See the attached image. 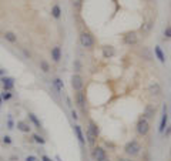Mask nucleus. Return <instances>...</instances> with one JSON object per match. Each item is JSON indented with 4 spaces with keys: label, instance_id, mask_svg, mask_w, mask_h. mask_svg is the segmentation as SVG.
<instances>
[{
    "label": "nucleus",
    "instance_id": "10",
    "mask_svg": "<svg viewBox=\"0 0 171 161\" xmlns=\"http://www.w3.org/2000/svg\"><path fill=\"white\" fill-rule=\"evenodd\" d=\"M154 54H155V57L158 58V62L160 63H165V54H164V51H163V49L160 47V46H155L154 47Z\"/></svg>",
    "mask_w": 171,
    "mask_h": 161
},
{
    "label": "nucleus",
    "instance_id": "21",
    "mask_svg": "<svg viewBox=\"0 0 171 161\" xmlns=\"http://www.w3.org/2000/svg\"><path fill=\"white\" fill-rule=\"evenodd\" d=\"M87 130H88L90 133H93V134H94L96 137H99V133H100V130H99V127H97V125L93 123V121L88 124V128H87Z\"/></svg>",
    "mask_w": 171,
    "mask_h": 161
},
{
    "label": "nucleus",
    "instance_id": "4",
    "mask_svg": "<svg viewBox=\"0 0 171 161\" xmlns=\"http://www.w3.org/2000/svg\"><path fill=\"white\" fill-rule=\"evenodd\" d=\"M167 124H168V114H167V106L164 104L163 106V114H161V121H160V127H158V131L163 134L167 128Z\"/></svg>",
    "mask_w": 171,
    "mask_h": 161
},
{
    "label": "nucleus",
    "instance_id": "15",
    "mask_svg": "<svg viewBox=\"0 0 171 161\" xmlns=\"http://www.w3.org/2000/svg\"><path fill=\"white\" fill-rule=\"evenodd\" d=\"M29 120L34 124V127L42 128V123H40V120L37 118V116H36V114H33V113H29Z\"/></svg>",
    "mask_w": 171,
    "mask_h": 161
},
{
    "label": "nucleus",
    "instance_id": "31",
    "mask_svg": "<svg viewBox=\"0 0 171 161\" xmlns=\"http://www.w3.org/2000/svg\"><path fill=\"white\" fill-rule=\"evenodd\" d=\"M7 128H10V130L13 128V121H12V117H9V121H7Z\"/></svg>",
    "mask_w": 171,
    "mask_h": 161
},
{
    "label": "nucleus",
    "instance_id": "27",
    "mask_svg": "<svg viewBox=\"0 0 171 161\" xmlns=\"http://www.w3.org/2000/svg\"><path fill=\"white\" fill-rule=\"evenodd\" d=\"M2 99H3V100H10V99H12V93H9V91H4L3 94H2Z\"/></svg>",
    "mask_w": 171,
    "mask_h": 161
},
{
    "label": "nucleus",
    "instance_id": "25",
    "mask_svg": "<svg viewBox=\"0 0 171 161\" xmlns=\"http://www.w3.org/2000/svg\"><path fill=\"white\" fill-rule=\"evenodd\" d=\"M164 36L167 39H171V26H167V27L164 29Z\"/></svg>",
    "mask_w": 171,
    "mask_h": 161
},
{
    "label": "nucleus",
    "instance_id": "6",
    "mask_svg": "<svg viewBox=\"0 0 171 161\" xmlns=\"http://www.w3.org/2000/svg\"><path fill=\"white\" fill-rule=\"evenodd\" d=\"M93 155H94L96 161H100V160H103V158L107 157V154H106V150H104V148H101V147H96V148L93 150Z\"/></svg>",
    "mask_w": 171,
    "mask_h": 161
},
{
    "label": "nucleus",
    "instance_id": "34",
    "mask_svg": "<svg viewBox=\"0 0 171 161\" xmlns=\"http://www.w3.org/2000/svg\"><path fill=\"white\" fill-rule=\"evenodd\" d=\"M118 161H131V160H127V158H121V160H118Z\"/></svg>",
    "mask_w": 171,
    "mask_h": 161
},
{
    "label": "nucleus",
    "instance_id": "5",
    "mask_svg": "<svg viewBox=\"0 0 171 161\" xmlns=\"http://www.w3.org/2000/svg\"><path fill=\"white\" fill-rule=\"evenodd\" d=\"M71 87H73L76 91H80L83 88V79H81V76L74 74L71 77Z\"/></svg>",
    "mask_w": 171,
    "mask_h": 161
},
{
    "label": "nucleus",
    "instance_id": "2",
    "mask_svg": "<svg viewBox=\"0 0 171 161\" xmlns=\"http://www.w3.org/2000/svg\"><path fill=\"white\" fill-rule=\"evenodd\" d=\"M148 130H150V123H148L147 118L141 117L137 123V133L140 136H146L147 133H148Z\"/></svg>",
    "mask_w": 171,
    "mask_h": 161
},
{
    "label": "nucleus",
    "instance_id": "23",
    "mask_svg": "<svg viewBox=\"0 0 171 161\" xmlns=\"http://www.w3.org/2000/svg\"><path fill=\"white\" fill-rule=\"evenodd\" d=\"M103 54H104V57H111V56L114 54L113 47H104V50H103Z\"/></svg>",
    "mask_w": 171,
    "mask_h": 161
},
{
    "label": "nucleus",
    "instance_id": "37",
    "mask_svg": "<svg viewBox=\"0 0 171 161\" xmlns=\"http://www.w3.org/2000/svg\"><path fill=\"white\" fill-rule=\"evenodd\" d=\"M170 155H171V150H170Z\"/></svg>",
    "mask_w": 171,
    "mask_h": 161
},
{
    "label": "nucleus",
    "instance_id": "12",
    "mask_svg": "<svg viewBox=\"0 0 171 161\" xmlns=\"http://www.w3.org/2000/svg\"><path fill=\"white\" fill-rule=\"evenodd\" d=\"M74 133H76V137L79 140L80 144H84L86 143V138H84V134H83V130L80 125H74Z\"/></svg>",
    "mask_w": 171,
    "mask_h": 161
},
{
    "label": "nucleus",
    "instance_id": "18",
    "mask_svg": "<svg viewBox=\"0 0 171 161\" xmlns=\"http://www.w3.org/2000/svg\"><path fill=\"white\" fill-rule=\"evenodd\" d=\"M4 39L7 41H10V43H16L17 41V36L13 33V32H6V33H4Z\"/></svg>",
    "mask_w": 171,
    "mask_h": 161
},
{
    "label": "nucleus",
    "instance_id": "28",
    "mask_svg": "<svg viewBox=\"0 0 171 161\" xmlns=\"http://www.w3.org/2000/svg\"><path fill=\"white\" fill-rule=\"evenodd\" d=\"M3 143H4V144H12V137H10V136H4L3 137Z\"/></svg>",
    "mask_w": 171,
    "mask_h": 161
},
{
    "label": "nucleus",
    "instance_id": "19",
    "mask_svg": "<svg viewBox=\"0 0 171 161\" xmlns=\"http://www.w3.org/2000/svg\"><path fill=\"white\" fill-rule=\"evenodd\" d=\"M39 66H40V70H42L43 73H49V71H50V64H49L46 60H40Z\"/></svg>",
    "mask_w": 171,
    "mask_h": 161
},
{
    "label": "nucleus",
    "instance_id": "22",
    "mask_svg": "<svg viewBox=\"0 0 171 161\" xmlns=\"http://www.w3.org/2000/svg\"><path fill=\"white\" fill-rule=\"evenodd\" d=\"M53 86L56 87V90L57 91H61L63 88H64V83H63V80H60V79H54L53 80Z\"/></svg>",
    "mask_w": 171,
    "mask_h": 161
},
{
    "label": "nucleus",
    "instance_id": "20",
    "mask_svg": "<svg viewBox=\"0 0 171 161\" xmlns=\"http://www.w3.org/2000/svg\"><path fill=\"white\" fill-rule=\"evenodd\" d=\"M86 137H87V138H86V140H87V143L90 145H94V143H96V140H97V137L94 136V134H93V133H90L87 130V133H86Z\"/></svg>",
    "mask_w": 171,
    "mask_h": 161
},
{
    "label": "nucleus",
    "instance_id": "32",
    "mask_svg": "<svg viewBox=\"0 0 171 161\" xmlns=\"http://www.w3.org/2000/svg\"><path fill=\"white\" fill-rule=\"evenodd\" d=\"M71 117H73V120H77V118H79V116H77V113H76L74 110L71 111Z\"/></svg>",
    "mask_w": 171,
    "mask_h": 161
},
{
    "label": "nucleus",
    "instance_id": "3",
    "mask_svg": "<svg viewBox=\"0 0 171 161\" xmlns=\"http://www.w3.org/2000/svg\"><path fill=\"white\" fill-rule=\"evenodd\" d=\"M80 43L86 49H91L93 46H94V39H93V36L90 33H81V36H80Z\"/></svg>",
    "mask_w": 171,
    "mask_h": 161
},
{
    "label": "nucleus",
    "instance_id": "30",
    "mask_svg": "<svg viewBox=\"0 0 171 161\" xmlns=\"http://www.w3.org/2000/svg\"><path fill=\"white\" fill-rule=\"evenodd\" d=\"M24 161H37V158L34 157V155H27Z\"/></svg>",
    "mask_w": 171,
    "mask_h": 161
},
{
    "label": "nucleus",
    "instance_id": "35",
    "mask_svg": "<svg viewBox=\"0 0 171 161\" xmlns=\"http://www.w3.org/2000/svg\"><path fill=\"white\" fill-rule=\"evenodd\" d=\"M100 161H109V158L106 157V158H103V160H100Z\"/></svg>",
    "mask_w": 171,
    "mask_h": 161
},
{
    "label": "nucleus",
    "instance_id": "11",
    "mask_svg": "<svg viewBox=\"0 0 171 161\" xmlns=\"http://www.w3.org/2000/svg\"><path fill=\"white\" fill-rule=\"evenodd\" d=\"M124 43H125V44H128V46L137 44V36H136L134 33L125 34V36H124Z\"/></svg>",
    "mask_w": 171,
    "mask_h": 161
},
{
    "label": "nucleus",
    "instance_id": "36",
    "mask_svg": "<svg viewBox=\"0 0 171 161\" xmlns=\"http://www.w3.org/2000/svg\"><path fill=\"white\" fill-rule=\"evenodd\" d=\"M2 100H3V99H2V95H0V106H2Z\"/></svg>",
    "mask_w": 171,
    "mask_h": 161
},
{
    "label": "nucleus",
    "instance_id": "29",
    "mask_svg": "<svg viewBox=\"0 0 171 161\" xmlns=\"http://www.w3.org/2000/svg\"><path fill=\"white\" fill-rule=\"evenodd\" d=\"M74 69H76V71H80V70H81V64H80L79 60H76V62H74Z\"/></svg>",
    "mask_w": 171,
    "mask_h": 161
},
{
    "label": "nucleus",
    "instance_id": "8",
    "mask_svg": "<svg viewBox=\"0 0 171 161\" xmlns=\"http://www.w3.org/2000/svg\"><path fill=\"white\" fill-rule=\"evenodd\" d=\"M50 53H51V58H53V62H54V63L60 62V58H61V49H60L58 46L53 47Z\"/></svg>",
    "mask_w": 171,
    "mask_h": 161
},
{
    "label": "nucleus",
    "instance_id": "24",
    "mask_svg": "<svg viewBox=\"0 0 171 161\" xmlns=\"http://www.w3.org/2000/svg\"><path fill=\"white\" fill-rule=\"evenodd\" d=\"M33 138H34V141H36L37 144H40V145L46 144V140H44V138H43L42 136H39V134H34V136H33Z\"/></svg>",
    "mask_w": 171,
    "mask_h": 161
},
{
    "label": "nucleus",
    "instance_id": "16",
    "mask_svg": "<svg viewBox=\"0 0 171 161\" xmlns=\"http://www.w3.org/2000/svg\"><path fill=\"white\" fill-rule=\"evenodd\" d=\"M51 16L54 17V19H60V16H61V9H60L58 4H54L51 7Z\"/></svg>",
    "mask_w": 171,
    "mask_h": 161
},
{
    "label": "nucleus",
    "instance_id": "9",
    "mask_svg": "<svg viewBox=\"0 0 171 161\" xmlns=\"http://www.w3.org/2000/svg\"><path fill=\"white\" fill-rule=\"evenodd\" d=\"M76 101H77V106L81 108L86 106V95H84V93L81 90L76 93Z\"/></svg>",
    "mask_w": 171,
    "mask_h": 161
},
{
    "label": "nucleus",
    "instance_id": "13",
    "mask_svg": "<svg viewBox=\"0 0 171 161\" xmlns=\"http://www.w3.org/2000/svg\"><path fill=\"white\" fill-rule=\"evenodd\" d=\"M155 114V107L154 106H147L146 110H144V118H147V120H150V118H153Z\"/></svg>",
    "mask_w": 171,
    "mask_h": 161
},
{
    "label": "nucleus",
    "instance_id": "17",
    "mask_svg": "<svg viewBox=\"0 0 171 161\" xmlns=\"http://www.w3.org/2000/svg\"><path fill=\"white\" fill-rule=\"evenodd\" d=\"M150 93L154 95H158L160 93H161V87H160L158 83H153L150 86Z\"/></svg>",
    "mask_w": 171,
    "mask_h": 161
},
{
    "label": "nucleus",
    "instance_id": "26",
    "mask_svg": "<svg viewBox=\"0 0 171 161\" xmlns=\"http://www.w3.org/2000/svg\"><path fill=\"white\" fill-rule=\"evenodd\" d=\"M141 54H144V56H146L147 60H151V54H150V51H148V49H143Z\"/></svg>",
    "mask_w": 171,
    "mask_h": 161
},
{
    "label": "nucleus",
    "instance_id": "14",
    "mask_svg": "<svg viewBox=\"0 0 171 161\" xmlns=\"http://www.w3.org/2000/svg\"><path fill=\"white\" fill-rule=\"evenodd\" d=\"M17 128L23 133H30V130H32V127L24 121H17Z\"/></svg>",
    "mask_w": 171,
    "mask_h": 161
},
{
    "label": "nucleus",
    "instance_id": "33",
    "mask_svg": "<svg viewBox=\"0 0 171 161\" xmlns=\"http://www.w3.org/2000/svg\"><path fill=\"white\" fill-rule=\"evenodd\" d=\"M42 161H53L50 157H47V155H43L42 157Z\"/></svg>",
    "mask_w": 171,
    "mask_h": 161
},
{
    "label": "nucleus",
    "instance_id": "7",
    "mask_svg": "<svg viewBox=\"0 0 171 161\" xmlns=\"http://www.w3.org/2000/svg\"><path fill=\"white\" fill-rule=\"evenodd\" d=\"M2 83H3L4 91H10V90H13V87H14V80H13L12 77H3V79H2Z\"/></svg>",
    "mask_w": 171,
    "mask_h": 161
},
{
    "label": "nucleus",
    "instance_id": "1",
    "mask_svg": "<svg viewBox=\"0 0 171 161\" xmlns=\"http://www.w3.org/2000/svg\"><path fill=\"white\" fill-rule=\"evenodd\" d=\"M124 150H125V153L128 154V155H137V154L140 153L141 147H140V144H138V141L131 140V141H128V143L125 144Z\"/></svg>",
    "mask_w": 171,
    "mask_h": 161
}]
</instances>
